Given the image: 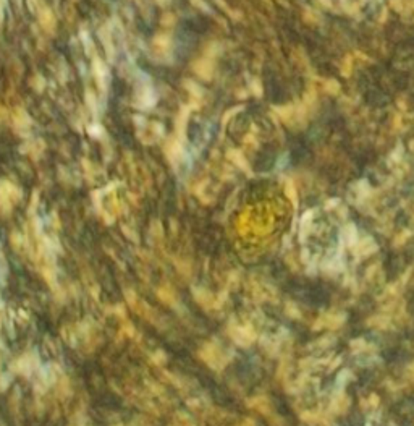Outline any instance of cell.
I'll return each instance as SVG.
<instances>
[{
	"instance_id": "cell-4",
	"label": "cell",
	"mask_w": 414,
	"mask_h": 426,
	"mask_svg": "<svg viewBox=\"0 0 414 426\" xmlns=\"http://www.w3.org/2000/svg\"><path fill=\"white\" fill-rule=\"evenodd\" d=\"M32 360H36V355H31V353H28V355H24V356H22V358L18 360V363H16V368H18V371L22 374H31L32 371H34V368H36V365H34L32 363Z\"/></svg>"
},
{
	"instance_id": "cell-5",
	"label": "cell",
	"mask_w": 414,
	"mask_h": 426,
	"mask_svg": "<svg viewBox=\"0 0 414 426\" xmlns=\"http://www.w3.org/2000/svg\"><path fill=\"white\" fill-rule=\"evenodd\" d=\"M194 297L204 306H214V297L207 290H194Z\"/></svg>"
},
{
	"instance_id": "cell-2",
	"label": "cell",
	"mask_w": 414,
	"mask_h": 426,
	"mask_svg": "<svg viewBox=\"0 0 414 426\" xmlns=\"http://www.w3.org/2000/svg\"><path fill=\"white\" fill-rule=\"evenodd\" d=\"M228 334L232 335V339L240 343V345H250V343L254 340V332L250 327L246 326H240V324H230L228 327Z\"/></svg>"
},
{
	"instance_id": "cell-3",
	"label": "cell",
	"mask_w": 414,
	"mask_h": 426,
	"mask_svg": "<svg viewBox=\"0 0 414 426\" xmlns=\"http://www.w3.org/2000/svg\"><path fill=\"white\" fill-rule=\"evenodd\" d=\"M157 295H158V298L164 301V303H167L170 306H176L178 305V295L172 290L168 285H164V287L158 288Z\"/></svg>"
},
{
	"instance_id": "cell-1",
	"label": "cell",
	"mask_w": 414,
	"mask_h": 426,
	"mask_svg": "<svg viewBox=\"0 0 414 426\" xmlns=\"http://www.w3.org/2000/svg\"><path fill=\"white\" fill-rule=\"evenodd\" d=\"M199 356L201 360L209 365L212 369H222L226 365V356L224 350L220 348L217 343H206V345L199 350Z\"/></svg>"
},
{
	"instance_id": "cell-6",
	"label": "cell",
	"mask_w": 414,
	"mask_h": 426,
	"mask_svg": "<svg viewBox=\"0 0 414 426\" xmlns=\"http://www.w3.org/2000/svg\"><path fill=\"white\" fill-rule=\"evenodd\" d=\"M6 272H8V267H6V263H5V258L2 255V251H0V282H5L6 279Z\"/></svg>"
}]
</instances>
